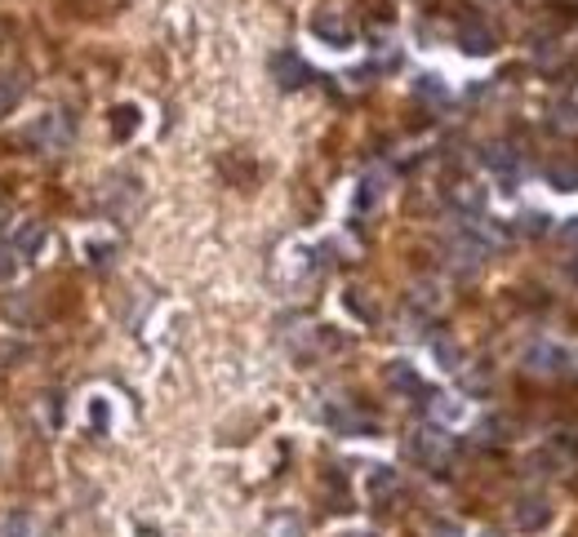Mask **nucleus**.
<instances>
[{
  "label": "nucleus",
  "instance_id": "24",
  "mask_svg": "<svg viewBox=\"0 0 578 537\" xmlns=\"http://www.w3.org/2000/svg\"><path fill=\"white\" fill-rule=\"evenodd\" d=\"M431 537H463V528L450 524V520H441V524H431Z\"/></svg>",
  "mask_w": 578,
  "mask_h": 537
},
{
  "label": "nucleus",
  "instance_id": "10",
  "mask_svg": "<svg viewBox=\"0 0 578 537\" xmlns=\"http://www.w3.org/2000/svg\"><path fill=\"white\" fill-rule=\"evenodd\" d=\"M365 488H369V498H374V502H388V498L401 494V475H397L392 466H369Z\"/></svg>",
  "mask_w": 578,
  "mask_h": 537
},
{
  "label": "nucleus",
  "instance_id": "27",
  "mask_svg": "<svg viewBox=\"0 0 578 537\" xmlns=\"http://www.w3.org/2000/svg\"><path fill=\"white\" fill-rule=\"evenodd\" d=\"M486 537H494V533H486Z\"/></svg>",
  "mask_w": 578,
  "mask_h": 537
},
{
  "label": "nucleus",
  "instance_id": "19",
  "mask_svg": "<svg viewBox=\"0 0 578 537\" xmlns=\"http://www.w3.org/2000/svg\"><path fill=\"white\" fill-rule=\"evenodd\" d=\"M414 93H418V98H431V103H445V85H441L437 76H418V80H414Z\"/></svg>",
  "mask_w": 578,
  "mask_h": 537
},
{
  "label": "nucleus",
  "instance_id": "18",
  "mask_svg": "<svg viewBox=\"0 0 578 537\" xmlns=\"http://www.w3.org/2000/svg\"><path fill=\"white\" fill-rule=\"evenodd\" d=\"M548 222H552V218H548L543 209H525V214L516 218V231H520V235H548Z\"/></svg>",
  "mask_w": 578,
  "mask_h": 537
},
{
  "label": "nucleus",
  "instance_id": "14",
  "mask_svg": "<svg viewBox=\"0 0 578 537\" xmlns=\"http://www.w3.org/2000/svg\"><path fill=\"white\" fill-rule=\"evenodd\" d=\"M259 537H307V528H303V520H299V515L280 511V515H272V520L263 524V533H259Z\"/></svg>",
  "mask_w": 578,
  "mask_h": 537
},
{
  "label": "nucleus",
  "instance_id": "11",
  "mask_svg": "<svg viewBox=\"0 0 578 537\" xmlns=\"http://www.w3.org/2000/svg\"><path fill=\"white\" fill-rule=\"evenodd\" d=\"M329 422H334V431H343V435H374L378 431V422L369 418V413H361V409H334L329 413Z\"/></svg>",
  "mask_w": 578,
  "mask_h": 537
},
{
  "label": "nucleus",
  "instance_id": "13",
  "mask_svg": "<svg viewBox=\"0 0 578 537\" xmlns=\"http://www.w3.org/2000/svg\"><path fill=\"white\" fill-rule=\"evenodd\" d=\"M23 89H27V76H23V72H0V116L14 112V103L23 98Z\"/></svg>",
  "mask_w": 578,
  "mask_h": 537
},
{
  "label": "nucleus",
  "instance_id": "9",
  "mask_svg": "<svg viewBox=\"0 0 578 537\" xmlns=\"http://www.w3.org/2000/svg\"><path fill=\"white\" fill-rule=\"evenodd\" d=\"M72 138V125L54 112V116H40V125L32 129V142L40 146V152H59V146Z\"/></svg>",
  "mask_w": 578,
  "mask_h": 537
},
{
  "label": "nucleus",
  "instance_id": "21",
  "mask_svg": "<svg viewBox=\"0 0 578 537\" xmlns=\"http://www.w3.org/2000/svg\"><path fill=\"white\" fill-rule=\"evenodd\" d=\"M431 351H437L441 369H458V347H454L450 337H437V342H431Z\"/></svg>",
  "mask_w": 578,
  "mask_h": 537
},
{
  "label": "nucleus",
  "instance_id": "7",
  "mask_svg": "<svg viewBox=\"0 0 578 537\" xmlns=\"http://www.w3.org/2000/svg\"><path fill=\"white\" fill-rule=\"evenodd\" d=\"M272 76H276V85H280V89H299V85H307V80H312V67H307L299 54H289V49H280V54L272 59Z\"/></svg>",
  "mask_w": 578,
  "mask_h": 537
},
{
  "label": "nucleus",
  "instance_id": "3",
  "mask_svg": "<svg viewBox=\"0 0 578 537\" xmlns=\"http://www.w3.org/2000/svg\"><path fill=\"white\" fill-rule=\"evenodd\" d=\"M480 165H486V169L503 182V191H512V187L520 182V156L512 152L507 142H490L486 152H480Z\"/></svg>",
  "mask_w": 578,
  "mask_h": 537
},
{
  "label": "nucleus",
  "instance_id": "22",
  "mask_svg": "<svg viewBox=\"0 0 578 537\" xmlns=\"http://www.w3.org/2000/svg\"><path fill=\"white\" fill-rule=\"evenodd\" d=\"M134 129H138V107H121V112H116V133L129 138Z\"/></svg>",
  "mask_w": 578,
  "mask_h": 537
},
{
  "label": "nucleus",
  "instance_id": "16",
  "mask_svg": "<svg viewBox=\"0 0 578 537\" xmlns=\"http://www.w3.org/2000/svg\"><path fill=\"white\" fill-rule=\"evenodd\" d=\"M431 413H437V422L454 426V422H463V418H467V405H463V400H454V396H431Z\"/></svg>",
  "mask_w": 578,
  "mask_h": 537
},
{
  "label": "nucleus",
  "instance_id": "26",
  "mask_svg": "<svg viewBox=\"0 0 578 537\" xmlns=\"http://www.w3.org/2000/svg\"><path fill=\"white\" fill-rule=\"evenodd\" d=\"M343 537H378V533H365V528H361V533H343Z\"/></svg>",
  "mask_w": 578,
  "mask_h": 537
},
{
  "label": "nucleus",
  "instance_id": "23",
  "mask_svg": "<svg viewBox=\"0 0 578 537\" xmlns=\"http://www.w3.org/2000/svg\"><path fill=\"white\" fill-rule=\"evenodd\" d=\"M14 276H18V254L0 250V280H14Z\"/></svg>",
  "mask_w": 578,
  "mask_h": 537
},
{
  "label": "nucleus",
  "instance_id": "15",
  "mask_svg": "<svg viewBox=\"0 0 578 537\" xmlns=\"http://www.w3.org/2000/svg\"><path fill=\"white\" fill-rule=\"evenodd\" d=\"M40 244H45V227H40V222H23V227L14 231V254H18V258H32Z\"/></svg>",
  "mask_w": 578,
  "mask_h": 537
},
{
  "label": "nucleus",
  "instance_id": "5",
  "mask_svg": "<svg viewBox=\"0 0 578 537\" xmlns=\"http://www.w3.org/2000/svg\"><path fill=\"white\" fill-rule=\"evenodd\" d=\"M312 31H316V40H325L329 49H348V44L356 40L352 23H348L343 14H334V10H321V14L312 18Z\"/></svg>",
  "mask_w": 578,
  "mask_h": 537
},
{
  "label": "nucleus",
  "instance_id": "6",
  "mask_svg": "<svg viewBox=\"0 0 578 537\" xmlns=\"http://www.w3.org/2000/svg\"><path fill=\"white\" fill-rule=\"evenodd\" d=\"M512 520H516V528H525V533H539V528L552 524V507H548V498L529 494V498H520V502L512 507Z\"/></svg>",
  "mask_w": 578,
  "mask_h": 537
},
{
  "label": "nucleus",
  "instance_id": "25",
  "mask_svg": "<svg viewBox=\"0 0 578 537\" xmlns=\"http://www.w3.org/2000/svg\"><path fill=\"white\" fill-rule=\"evenodd\" d=\"M561 240H565V244H578V218H565V222H561Z\"/></svg>",
  "mask_w": 578,
  "mask_h": 537
},
{
  "label": "nucleus",
  "instance_id": "17",
  "mask_svg": "<svg viewBox=\"0 0 578 537\" xmlns=\"http://www.w3.org/2000/svg\"><path fill=\"white\" fill-rule=\"evenodd\" d=\"M548 182H552V191H578V165H569V161L548 165Z\"/></svg>",
  "mask_w": 578,
  "mask_h": 537
},
{
  "label": "nucleus",
  "instance_id": "20",
  "mask_svg": "<svg viewBox=\"0 0 578 537\" xmlns=\"http://www.w3.org/2000/svg\"><path fill=\"white\" fill-rule=\"evenodd\" d=\"M5 537H36V524L23 511H10L5 515Z\"/></svg>",
  "mask_w": 578,
  "mask_h": 537
},
{
  "label": "nucleus",
  "instance_id": "2",
  "mask_svg": "<svg viewBox=\"0 0 578 537\" xmlns=\"http://www.w3.org/2000/svg\"><path fill=\"white\" fill-rule=\"evenodd\" d=\"M410 458L423 462L427 471H445L454 462V435H445L441 426H423L410 435Z\"/></svg>",
  "mask_w": 578,
  "mask_h": 537
},
{
  "label": "nucleus",
  "instance_id": "4",
  "mask_svg": "<svg viewBox=\"0 0 578 537\" xmlns=\"http://www.w3.org/2000/svg\"><path fill=\"white\" fill-rule=\"evenodd\" d=\"M458 44H463V54L486 59V54H494V49H499V36H494V27H490V23H480V18H463V23H458Z\"/></svg>",
  "mask_w": 578,
  "mask_h": 537
},
{
  "label": "nucleus",
  "instance_id": "8",
  "mask_svg": "<svg viewBox=\"0 0 578 537\" xmlns=\"http://www.w3.org/2000/svg\"><path fill=\"white\" fill-rule=\"evenodd\" d=\"M382 378H388V386L401 391V396H431V386L423 382V373L414 365H405V360H392L388 369H382Z\"/></svg>",
  "mask_w": 578,
  "mask_h": 537
},
{
  "label": "nucleus",
  "instance_id": "1",
  "mask_svg": "<svg viewBox=\"0 0 578 537\" xmlns=\"http://www.w3.org/2000/svg\"><path fill=\"white\" fill-rule=\"evenodd\" d=\"M520 369L535 378H569L578 382V347H565V342H529Z\"/></svg>",
  "mask_w": 578,
  "mask_h": 537
},
{
  "label": "nucleus",
  "instance_id": "12",
  "mask_svg": "<svg viewBox=\"0 0 578 537\" xmlns=\"http://www.w3.org/2000/svg\"><path fill=\"white\" fill-rule=\"evenodd\" d=\"M450 205H454L463 218H480V214H486V191L472 187V182H458V187L450 191Z\"/></svg>",
  "mask_w": 578,
  "mask_h": 537
}]
</instances>
